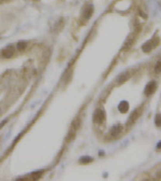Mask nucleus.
<instances>
[{
  "label": "nucleus",
  "mask_w": 161,
  "mask_h": 181,
  "mask_svg": "<svg viewBox=\"0 0 161 181\" xmlns=\"http://www.w3.org/2000/svg\"><path fill=\"white\" fill-rule=\"evenodd\" d=\"M140 29H141V28H140V26H139V28H137V29L134 30L133 33H132L131 35H130L128 38H127L126 42H125V46H123V49L127 50L128 48H130V46L134 43V41H135V39H137V35L139 34Z\"/></svg>",
  "instance_id": "7ed1b4c3"
},
{
  "label": "nucleus",
  "mask_w": 161,
  "mask_h": 181,
  "mask_svg": "<svg viewBox=\"0 0 161 181\" xmlns=\"http://www.w3.org/2000/svg\"><path fill=\"white\" fill-rule=\"evenodd\" d=\"M92 13H94V7L91 4H86L84 7L83 11H82V19H85V21H88L92 15Z\"/></svg>",
  "instance_id": "20e7f679"
},
{
  "label": "nucleus",
  "mask_w": 161,
  "mask_h": 181,
  "mask_svg": "<svg viewBox=\"0 0 161 181\" xmlns=\"http://www.w3.org/2000/svg\"><path fill=\"white\" fill-rule=\"evenodd\" d=\"M26 48H27V42H26V41H21V42H18V43H17V50H18L19 52L24 51Z\"/></svg>",
  "instance_id": "f8f14e48"
},
{
  "label": "nucleus",
  "mask_w": 161,
  "mask_h": 181,
  "mask_svg": "<svg viewBox=\"0 0 161 181\" xmlns=\"http://www.w3.org/2000/svg\"><path fill=\"white\" fill-rule=\"evenodd\" d=\"M159 43H160V39L155 36V37H153L150 40H148L147 42H145V43L143 44L142 51L144 52V53H149V52L153 51L155 48H157V46L159 45Z\"/></svg>",
  "instance_id": "f257e3e1"
},
{
  "label": "nucleus",
  "mask_w": 161,
  "mask_h": 181,
  "mask_svg": "<svg viewBox=\"0 0 161 181\" xmlns=\"http://www.w3.org/2000/svg\"><path fill=\"white\" fill-rule=\"evenodd\" d=\"M121 130H123V127H121L120 124H116L115 126H113L112 128H111L110 133H109V136L107 137L109 138H116L118 137V135L121 133Z\"/></svg>",
  "instance_id": "6e6552de"
},
{
  "label": "nucleus",
  "mask_w": 161,
  "mask_h": 181,
  "mask_svg": "<svg viewBox=\"0 0 161 181\" xmlns=\"http://www.w3.org/2000/svg\"><path fill=\"white\" fill-rule=\"evenodd\" d=\"M129 109V105L127 101H121L118 106V110L120 111V112H127Z\"/></svg>",
  "instance_id": "9d476101"
},
{
  "label": "nucleus",
  "mask_w": 161,
  "mask_h": 181,
  "mask_svg": "<svg viewBox=\"0 0 161 181\" xmlns=\"http://www.w3.org/2000/svg\"><path fill=\"white\" fill-rule=\"evenodd\" d=\"M142 111H143V107H140V108H137L135 110L132 112L131 114H130V116H129L128 119V123H127V125H131L133 124L134 122L137 121V119H139L140 116H141V114H142Z\"/></svg>",
  "instance_id": "f03ea898"
},
{
  "label": "nucleus",
  "mask_w": 161,
  "mask_h": 181,
  "mask_svg": "<svg viewBox=\"0 0 161 181\" xmlns=\"http://www.w3.org/2000/svg\"><path fill=\"white\" fill-rule=\"evenodd\" d=\"M0 112H1V110H0Z\"/></svg>",
  "instance_id": "f3484780"
},
{
  "label": "nucleus",
  "mask_w": 161,
  "mask_h": 181,
  "mask_svg": "<svg viewBox=\"0 0 161 181\" xmlns=\"http://www.w3.org/2000/svg\"><path fill=\"white\" fill-rule=\"evenodd\" d=\"M156 89H157V83L155 81H150L149 83H147V85L145 87L144 94L146 96H150V95H153L156 92Z\"/></svg>",
  "instance_id": "423d86ee"
},
{
  "label": "nucleus",
  "mask_w": 161,
  "mask_h": 181,
  "mask_svg": "<svg viewBox=\"0 0 161 181\" xmlns=\"http://www.w3.org/2000/svg\"><path fill=\"white\" fill-rule=\"evenodd\" d=\"M130 77H131V73H130V71H126V72L121 73L120 76L117 78V83L118 84H123V82H126L128 79H130Z\"/></svg>",
  "instance_id": "1a4fd4ad"
},
{
  "label": "nucleus",
  "mask_w": 161,
  "mask_h": 181,
  "mask_svg": "<svg viewBox=\"0 0 161 181\" xmlns=\"http://www.w3.org/2000/svg\"><path fill=\"white\" fill-rule=\"evenodd\" d=\"M94 121L98 124H101L105 121V111L102 109H98L94 114Z\"/></svg>",
  "instance_id": "39448f33"
},
{
  "label": "nucleus",
  "mask_w": 161,
  "mask_h": 181,
  "mask_svg": "<svg viewBox=\"0 0 161 181\" xmlns=\"http://www.w3.org/2000/svg\"><path fill=\"white\" fill-rule=\"evenodd\" d=\"M5 123H7V121H3V123H1V124H0V128H1V127H2L3 125L5 124Z\"/></svg>",
  "instance_id": "2eb2a0df"
},
{
  "label": "nucleus",
  "mask_w": 161,
  "mask_h": 181,
  "mask_svg": "<svg viewBox=\"0 0 161 181\" xmlns=\"http://www.w3.org/2000/svg\"><path fill=\"white\" fill-rule=\"evenodd\" d=\"M155 124H156V126H158V127L161 126V113H159V114H157V115H156Z\"/></svg>",
  "instance_id": "ddd939ff"
},
{
  "label": "nucleus",
  "mask_w": 161,
  "mask_h": 181,
  "mask_svg": "<svg viewBox=\"0 0 161 181\" xmlns=\"http://www.w3.org/2000/svg\"><path fill=\"white\" fill-rule=\"evenodd\" d=\"M80 163H91L92 162V159H90V157H82V159H80Z\"/></svg>",
  "instance_id": "4468645a"
},
{
  "label": "nucleus",
  "mask_w": 161,
  "mask_h": 181,
  "mask_svg": "<svg viewBox=\"0 0 161 181\" xmlns=\"http://www.w3.org/2000/svg\"><path fill=\"white\" fill-rule=\"evenodd\" d=\"M14 52H15L14 46L8 45V46H5L4 49L1 51V56H2L3 58H10V57H12L14 55Z\"/></svg>",
  "instance_id": "0eeeda50"
},
{
  "label": "nucleus",
  "mask_w": 161,
  "mask_h": 181,
  "mask_svg": "<svg viewBox=\"0 0 161 181\" xmlns=\"http://www.w3.org/2000/svg\"><path fill=\"white\" fill-rule=\"evenodd\" d=\"M157 148H158V149H161V141L158 143V145H157Z\"/></svg>",
  "instance_id": "dca6fc26"
},
{
  "label": "nucleus",
  "mask_w": 161,
  "mask_h": 181,
  "mask_svg": "<svg viewBox=\"0 0 161 181\" xmlns=\"http://www.w3.org/2000/svg\"><path fill=\"white\" fill-rule=\"evenodd\" d=\"M154 72H155L156 74L161 73V58H159V60H157V63H156L155 67H154Z\"/></svg>",
  "instance_id": "9b49d317"
}]
</instances>
